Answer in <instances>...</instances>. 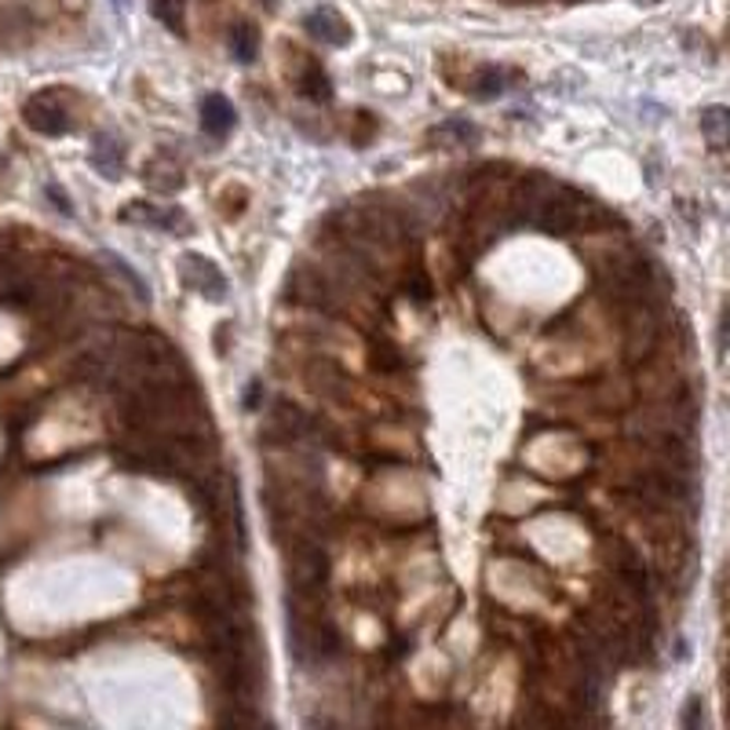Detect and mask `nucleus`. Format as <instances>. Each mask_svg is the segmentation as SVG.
<instances>
[{
    "mask_svg": "<svg viewBox=\"0 0 730 730\" xmlns=\"http://www.w3.org/2000/svg\"><path fill=\"white\" fill-rule=\"evenodd\" d=\"M289 544V580L296 596H314L322 591V585L329 580V558L322 552L311 533H300V538L285 541Z\"/></svg>",
    "mask_w": 730,
    "mask_h": 730,
    "instance_id": "obj_1",
    "label": "nucleus"
},
{
    "mask_svg": "<svg viewBox=\"0 0 730 730\" xmlns=\"http://www.w3.org/2000/svg\"><path fill=\"white\" fill-rule=\"evenodd\" d=\"M657 333H661V322L654 314V307L646 303H632L629 307V333H624V351H629L632 362H643L650 351L657 347Z\"/></svg>",
    "mask_w": 730,
    "mask_h": 730,
    "instance_id": "obj_2",
    "label": "nucleus"
},
{
    "mask_svg": "<svg viewBox=\"0 0 730 730\" xmlns=\"http://www.w3.org/2000/svg\"><path fill=\"white\" fill-rule=\"evenodd\" d=\"M22 118L33 132L41 135H63L70 132V118H66V110L55 102L52 96H33L26 107H22Z\"/></svg>",
    "mask_w": 730,
    "mask_h": 730,
    "instance_id": "obj_3",
    "label": "nucleus"
},
{
    "mask_svg": "<svg viewBox=\"0 0 730 730\" xmlns=\"http://www.w3.org/2000/svg\"><path fill=\"white\" fill-rule=\"evenodd\" d=\"M182 281L193 285V289L204 296H212V300H223V292H226V278L215 270L212 259H204V256H182Z\"/></svg>",
    "mask_w": 730,
    "mask_h": 730,
    "instance_id": "obj_4",
    "label": "nucleus"
},
{
    "mask_svg": "<svg viewBox=\"0 0 730 730\" xmlns=\"http://www.w3.org/2000/svg\"><path fill=\"white\" fill-rule=\"evenodd\" d=\"M311 428H314V420L307 417L300 406L278 402V406H274V413H270V428L267 431H274L278 442H300L303 435H311Z\"/></svg>",
    "mask_w": 730,
    "mask_h": 730,
    "instance_id": "obj_5",
    "label": "nucleus"
},
{
    "mask_svg": "<svg viewBox=\"0 0 730 730\" xmlns=\"http://www.w3.org/2000/svg\"><path fill=\"white\" fill-rule=\"evenodd\" d=\"M307 30H311V37H318L322 44H347L351 41L347 19L333 8H314L311 15H307Z\"/></svg>",
    "mask_w": 730,
    "mask_h": 730,
    "instance_id": "obj_6",
    "label": "nucleus"
},
{
    "mask_svg": "<svg viewBox=\"0 0 730 730\" xmlns=\"http://www.w3.org/2000/svg\"><path fill=\"white\" fill-rule=\"evenodd\" d=\"M201 129L212 140H223L234 129V107L223 96H204L201 99Z\"/></svg>",
    "mask_w": 730,
    "mask_h": 730,
    "instance_id": "obj_7",
    "label": "nucleus"
},
{
    "mask_svg": "<svg viewBox=\"0 0 730 730\" xmlns=\"http://www.w3.org/2000/svg\"><path fill=\"white\" fill-rule=\"evenodd\" d=\"M344 380H347L344 369L329 358H311V365H307V384H311L318 395H340L344 391Z\"/></svg>",
    "mask_w": 730,
    "mask_h": 730,
    "instance_id": "obj_8",
    "label": "nucleus"
},
{
    "mask_svg": "<svg viewBox=\"0 0 730 730\" xmlns=\"http://www.w3.org/2000/svg\"><path fill=\"white\" fill-rule=\"evenodd\" d=\"M701 135L709 140V146L723 151L730 146V107H709L701 113Z\"/></svg>",
    "mask_w": 730,
    "mask_h": 730,
    "instance_id": "obj_9",
    "label": "nucleus"
},
{
    "mask_svg": "<svg viewBox=\"0 0 730 730\" xmlns=\"http://www.w3.org/2000/svg\"><path fill=\"white\" fill-rule=\"evenodd\" d=\"M91 165H96L102 176L118 179V176H121V168H124L121 146L113 143V140H107V135H99V140H96V151H91Z\"/></svg>",
    "mask_w": 730,
    "mask_h": 730,
    "instance_id": "obj_10",
    "label": "nucleus"
},
{
    "mask_svg": "<svg viewBox=\"0 0 730 730\" xmlns=\"http://www.w3.org/2000/svg\"><path fill=\"white\" fill-rule=\"evenodd\" d=\"M151 11L157 22H165V30L187 33V0H151Z\"/></svg>",
    "mask_w": 730,
    "mask_h": 730,
    "instance_id": "obj_11",
    "label": "nucleus"
},
{
    "mask_svg": "<svg viewBox=\"0 0 730 730\" xmlns=\"http://www.w3.org/2000/svg\"><path fill=\"white\" fill-rule=\"evenodd\" d=\"M124 220L135 223H154V226H179L182 215L176 209H151V204H135V209H124Z\"/></svg>",
    "mask_w": 730,
    "mask_h": 730,
    "instance_id": "obj_12",
    "label": "nucleus"
},
{
    "mask_svg": "<svg viewBox=\"0 0 730 730\" xmlns=\"http://www.w3.org/2000/svg\"><path fill=\"white\" fill-rule=\"evenodd\" d=\"M300 91L307 99H314V102H329V77L322 74V66H314V63H307L303 66V77H300Z\"/></svg>",
    "mask_w": 730,
    "mask_h": 730,
    "instance_id": "obj_13",
    "label": "nucleus"
},
{
    "mask_svg": "<svg viewBox=\"0 0 730 730\" xmlns=\"http://www.w3.org/2000/svg\"><path fill=\"white\" fill-rule=\"evenodd\" d=\"M226 44H231L234 59L237 63H253L256 59V30L253 26H234L231 33H226Z\"/></svg>",
    "mask_w": 730,
    "mask_h": 730,
    "instance_id": "obj_14",
    "label": "nucleus"
},
{
    "mask_svg": "<svg viewBox=\"0 0 730 730\" xmlns=\"http://www.w3.org/2000/svg\"><path fill=\"white\" fill-rule=\"evenodd\" d=\"M146 182H151L154 190H165V193H173V190L182 187V179H179L176 168H173V165H162V162L146 165Z\"/></svg>",
    "mask_w": 730,
    "mask_h": 730,
    "instance_id": "obj_15",
    "label": "nucleus"
},
{
    "mask_svg": "<svg viewBox=\"0 0 730 730\" xmlns=\"http://www.w3.org/2000/svg\"><path fill=\"white\" fill-rule=\"evenodd\" d=\"M505 85H508V74H505V70H497V66H489V70L478 74L475 96H478V99H497L500 91H505Z\"/></svg>",
    "mask_w": 730,
    "mask_h": 730,
    "instance_id": "obj_16",
    "label": "nucleus"
},
{
    "mask_svg": "<svg viewBox=\"0 0 730 730\" xmlns=\"http://www.w3.org/2000/svg\"><path fill=\"white\" fill-rule=\"evenodd\" d=\"M369 365H373V369H380V373H395L398 365H402V355H398L391 344H376L369 351Z\"/></svg>",
    "mask_w": 730,
    "mask_h": 730,
    "instance_id": "obj_17",
    "label": "nucleus"
},
{
    "mask_svg": "<svg viewBox=\"0 0 730 730\" xmlns=\"http://www.w3.org/2000/svg\"><path fill=\"white\" fill-rule=\"evenodd\" d=\"M107 264H110L113 270H118V274H121V278H124V281H129V285H132V289H135V292H140V296H143V300H146V281H143V278H140V274H135V270H129V267H124V259H121V256H113V253H107Z\"/></svg>",
    "mask_w": 730,
    "mask_h": 730,
    "instance_id": "obj_18",
    "label": "nucleus"
},
{
    "mask_svg": "<svg viewBox=\"0 0 730 730\" xmlns=\"http://www.w3.org/2000/svg\"><path fill=\"white\" fill-rule=\"evenodd\" d=\"M406 289H409V296H413L417 303L431 300V285H428V278H424V274H413V278L406 281Z\"/></svg>",
    "mask_w": 730,
    "mask_h": 730,
    "instance_id": "obj_19",
    "label": "nucleus"
},
{
    "mask_svg": "<svg viewBox=\"0 0 730 730\" xmlns=\"http://www.w3.org/2000/svg\"><path fill=\"white\" fill-rule=\"evenodd\" d=\"M259 398H264V384H248V391H245V409H256V406H259Z\"/></svg>",
    "mask_w": 730,
    "mask_h": 730,
    "instance_id": "obj_20",
    "label": "nucleus"
},
{
    "mask_svg": "<svg viewBox=\"0 0 730 730\" xmlns=\"http://www.w3.org/2000/svg\"><path fill=\"white\" fill-rule=\"evenodd\" d=\"M48 193H52L55 209H59V212H70V201H66V193H63L59 187H48Z\"/></svg>",
    "mask_w": 730,
    "mask_h": 730,
    "instance_id": "obj_21",
    "label": "nucleus"
},
{
    "mask_svg": "<svg viewBox=\"0 0 730 730\" xmlns=\"http://www.w3.org/2000/svg\"><path fill=\"white\" fill-rule=\"evenodd\" d=\"M118 4H121V0H118Z\"/></svg>",
    "mask_w": 730,
    "mask_h": 730,
    "instance_id": "obj_22",
    "label": "nucleus"
}]
</instances>
